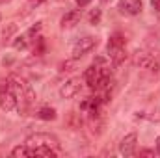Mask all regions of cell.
<instances>
[{"label":"cell","mask_w":160,"mask_h":158,"mask_svg":"<svg viewBox=\"0 0 160 158\" xmlns=\"http://www.w3.org/2000/svg\"><path fill=\"white\" fill-rule=\"evenodd\" d=\"M26 145H28V147H32V149L47 147V149L60 151V141H58V138H56V136H52V134H47V132H39V134H32V136H28Z\"/></svg>","instance_id":"6da1fadb"},{"label":"cell","mask_w":160,"mask_h":158,"mask_svg":"<svg viewBox=\"0 0 160 158\" xmlns=\"http://www.w3.org/2000/svg\"><path fill=\"white\" fill-rule=\"evenodd\" d=\"M0 108L6 110V112H13L17 108V97L11 91V87H9L8 82H4L0 86Z\"/></svg>","instance_id":"7a4b0ae2"},{"label":"cell","mask_w":160,"mask_h":158,"mask_svg":"<svg viewBox=\"0 0 160 158\" xmlns=\"http://www.w3.org/2000/svg\"><path fill=\"white\" fill-rule=\"evenodd\" d=\"M134 65L140 67V69H149V71H153V73L160 69L157 58H155L153 54H149V52H143V50H140V52L134 54Z\"/></svg>","instance_id":"3957f363"},{"label":"cell","mask_w":160,"mask_h":158,"mask_svg":"<svg viewBox=\"0 0 160 158\" xmlns=\"http://www.w3.org/2000/svg\"><path fill=\"white\" fill-rule=\"evenodd\" d=\"M95 45H97V39H95L93 36H86V37L78 39L75 45H73V58L80 60L84 54H88L89 50H93Z\"/></svg>","instance_id":"277c9868"},{"label":"cell","mask_w":160,"mask_h":158,"mask_svg":"<svg viewBox=\"0 0 160 158\" xmlns=\"http://www.w3.org/2000/svg\"><path fill=\"white\" fill-rule=\"evenodd\" d=\"M80 89H82V80L80 78H71L60 87V95H62L63 99H71V97H75V95L78 93Z\"/></svg>","instance_id":"5b68a950"},{"label":"cell","mask_w":160,"mask_h":158,"mask_svg":"<svg viewBox=\"0 0 160 158\" xmlns=\"http://www.w3.org/2000/svg\"><path fill=\"white\" fill-rule=\"evenodd\" d=\"M136 141H138V136H136V134H128V136H125V138L121 140V143H119L121 155H125V156H132V155H134V149H136Z\"/></svg>","instance_id":"8992f818"},{"label":"cell","mask_w":160,"mask_h":158,"mask_svg":"<svg viewBox=\"0 0 160 158\" xmlns=\"http://www.w3.org/2000/svg\"><path fill=\"white\" fill-rule=\"evenodd\" d=\"M119 9L127 15H138L142 11V0H119Z\"/></svg>","instance_id":"52a82bcc"},{"label":"cell","mask_w":160,"mask_h":158,"mask_svg":"<svg viewBox=\"0 0 160 158\" xmlns=\"http://www.w3.org/2000/svg\"><path fill=\"white\" fill-rule=\"evenodd\" d=\"M80 19H82V15H80L78 9H73V11L65 13V15L62 17V28H63V30H71V28H75V26L80 22Z\"/></svg>","instance_id":"ba28073f"},{"label":"cell","mask_w":160,"mask_h":158,"mask_svg":"<svg viewBox=\"0 0 160 158\" xmlns=\"http://www.w3.org/2000/svg\"><path fill=\"white\" fill-rule=\"evenodd\" d=\"M125 45H127V39H125V36L119 34V32H116L110 41H108V52L112 54V52H116V50H119V48H125Z\"/></svg>","instance_id":"9c48e42d"},{"label":"cell","mask_w":160,"mask_h":158,"mask_svg":"<svg viewBox=\"0 0 160 158\" xmlns=\"http://www.w3.org/2000/svg\"><path fill=\"white\" fill-rule=\"evenodd\" d=\"M11 156H15V158H28V156H36V151H34L32 147H28V145L24 143V145H19V147H15V149L11 151Z\"/></svg>","instance_id":"30bf717a"},{"label":"cell","mask_w":160,"mask_h":158,"mask_svg":"<svg viewBox=\"0 0 160 158\" xmlns=\"http://www.w3.org/2000/svg\"><path fill=\"white\" fill-rule=\"evenodd\" d=\"M110 58H112V65L118 69L121 63L127 60V52H125V48H119V50H116V52H112L110 54Z\"/></svg>","instance_id":"8fae6325"},{"label":"cell","mask_w":160,"mask_h":158,"mask_svg":"<svg viewBox=\"0 0 160 158\" xmlns=\"http://www.w3.org/2000/svg\"><path fill=\"white\" fill-rule=\"evenodd\" d=\"M38 117L45 119V121H54L56 119V110L54 108H48V106H43L39 112H38Z\"/></svg>","instance_id":"7c38bea8"},{"label":"cell","mask_w":160,"mask_h":158,"mask_svg":"<svg viewBox=\"0 0 160 158\" xmlns=\"http://www.w3.org/2000/svg\"><path fill=\"white\" fill-rule=\"evenodd\" d=\"M77 62H78V60L71 56V60H65V62L60 63V71H62V73H69V71H73V69L77 67Z\"/></svg>","instance_id":"4fadbf2b"},{"label":"cell","mask_w":160,"mask_h":158,"mask_svg":"<svg viewBox=\"0 0 160 158\" xmlns=\"http://www.w3.org/2000/svg\"><path fill=\"white\" fill-rule=\"evenodd\" d=\"M15 32H17V24H15V22H9V24L2 30V39H4V41H6V39H11Z\"/></svg>","instance_id":"5bb4252c"},{"label":"cell","mask_w":160,"mask_h":158,"mask_svg":"<svg viewBox=\"0 0 160 158\" xmlns=\"http://www.w3.org/2000/svg\"><path fill=\"white\" fill-rule=\"evenodd\" d=\"M101 17H102V11H101L99 7H95V9H91V11H89V22H91L93 26L101 22Z\"/></svg>","instance_id":"9a60e30c"},{"label":"cell","mask_w":160,"mask_h":158,"mask_svg":"<svg viewBox=\"0 0 160 158\" xmlns=\"http://www.w3.org/2000/svg\"><path fill=\"white\" fill-rule=\"evenodd\" d=\"M28 37H26V34H24V36H21V37H17V39L13 41V47H15V48H17V50H22V48H26V47H28Z\"/></svg>","instance_id":"2e32d148"},{"label":"cell","mask_w":160,"mask_h":158,"mask_svg":"<svg viewBox=\"0 0 160 158\" xmlns=\"http://www.w3.org/2000/svg\"><path fill=\"white\" fill-rule=\"evenodd\" d=\"M43 52H45V39L38 36V37H36V45H34V54H36V56H41Z\"/></svg>","instance_id":"e0dca14e"},{"label":"cell","mask_w":160,"mask_h":158,"mask_svg":"<svg viewBox=\"0 0 160 158\" xmlns=\"http://www.w3.org/2000/svg\"><path fill=\"white\" fill-rule=\"evenodd\" d=\"M39 32H41V22H38L36 26H32V28L26 32V37H28V39H34V37H38Z\"/></svg>","instance_id":"ac0fdd59"},{"label":"cell","mask_w":160,"mask_h":158,"mask_svg":"<svg viewBox=\"0 0 160 158\" xmlns=\"http://www.w3.org/2000/svg\"><path fill=\"white\" fill-rule=\"evenodd\" d=\"M140 156H145V158H155V151L143 149V151H140Z\"/></svg>","instance_id":"d6986e66"},{"label":"cell","mask_w":160,"mask_h":158,"mask_svg":"<svg viewBox=\"0 0 160 158\" xmlns=\"http://www.w3.org/2000/svg\"><path fill=\"white\" fill-rule=\"evenodd\" d=\"M151 6H153V9H157L160 13V0H151Z\"/></svg>","instance_id":"ffe728a7"},{"label":"cell","mask_w":160,"mask_h":158,"mask_svg":"<svg viewBox=\"0 0 160 158\" xmlns=\"http://www.w3.org/2000/svg\"><path fill=\"white\" fill-rule=\"evenodd\" d=\"M75 2H77V4H78L80 7H84V6H88V4H89V2H91V0H75Z\"/></svg>","instance_id":"44dd1931"},{"label":"cell","mask_w":160,"mask_h":158,"mask_svg":"<svg viewBox=\"0 0 160 158\" xmlns=\"http://www.w3.org/2000/svg\"><path fill=\"white\" fill-rule=\"evenodd\" d=\"M45 0H30V6H41Z\"/></svg>","instance_id":"7402d4cb"},{"label":"cell","mask_w":160,"mask_h":158,"mask_svg":"<svg viewBox=\"0 0 160 158\" xmlns=\"http://www.w3.org/2000/svg\"><path fill=\"white\" fill-rule=\"evenodd\" d=\"M157 151H158V153H160V136H158V138H157Z\"/></svg>","instance_id":"603a6c76"},{"label":"cell","mask_w":160,"mask_h":158,"mask_svg":"<svg viewBox=\"0 0 160 158\" xmlns=\"http://www.w3.org/2000/svg\"><path fill=\"white\" fill-rule=\"evenodd\" d=\"M101 2H102V4H108V2H110V0H101Z\"/></svg>","instance_id":"cb8c5ba5"},{"label":"cell","mask_w":160,"mask_h":158,"mask_svg":"<svg viewBox=\"0 0 160 158\" xmlns=\"http://www.w3.org/2000/svg\"><path fill=\"white\" fill-rule=\"evenodd\" d=\"M0 2H8V0H0Z\"/></svg>","instance_id":"d4e9b609"},{"label":"cell","mask_w":160,"mask_h":158,"mask_svg":"<svg viewBox=\"0 0 160 158\" xmlns=\"http://www.w3.org/2000/svg\"><path fill=\"white\" fill-rule=\"evenodd\" d=\"M0 21H2V15H0Z\"/></svg>","instance_id":"484cf974"}]
</instances>
